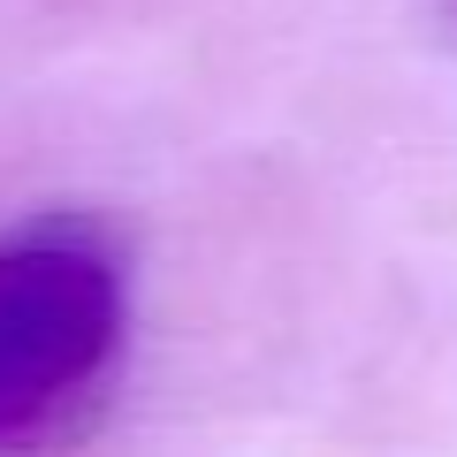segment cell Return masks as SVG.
<instances>
[{
  "mask_svg": "<svg viewBox=\"0 0 457 457\" xmlns=\"http://www.w3.org/2000/svg\"><path fill=\"white\" fill-rule=\"evenodd\" d=\"M450 16H457V0H450Z\"/></svg>",
  "mask_w": 457,
  "mask_h": 457,
  "instance_id": "7a4b0ae2",
  "label": "cell"
},
{
  "mask_svg": "<svg viewBox=\"0 0 457 457\" xmlns=\"http://www.w3.org/2000/svg\"><path fill=\"white\" fill-rule=\"evenodd\" d=\"M122 343V260L84 221L0 237V435H23L107 374Z\"/></svg>",
  "mask_w": 457,
  "mask_h": 457,
  "instance_id": "6da1fadb",
  "label": "cell"
}]
</instances>
